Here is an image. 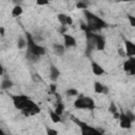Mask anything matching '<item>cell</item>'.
Listing matches in <instances>:
<instances>
[{"mask_svg":"<svg viewBox=\"0 0 135 135\" xmlns=\"http://www.w3.org/2000/svg\"><path fill=\"white\" fill-rule=\"evenodd\" d=\"M22 114L25 115V116H30V115H35V114H38L40 112V108L37 103H35L34 101H32L30 99V101L27 102L26 107L24 109L21 110Z\"/></svg>","mask_w":135,"mask_h":135,"instance_id":"obj_5","label":"cell"},{"mask_svg":"<svg viewBox=\"0 0 135 135\" xmlns=\"http://www.w3.org/2000/svg\"><path fill=\"white\" fill-rule=\"evenodd\" d=\"M17 46H18V49H20V50H23V49L27 47V40L24 39L23 37H19V39H18V41H17Z\"/></svg>","mask_w":135,"mask_h":135,"instance_id":"obj_17","label":"cell"},{"mask_svg":"<svg viewBox=\"0 0 135 135\" xmlns=\"http://www.w3.org/2000/svg\"><path fill=\"white\" fill-rule=\"evenodd\" d=\"M91 66H92V71H93V73H94L95 75H97V76H101V75L104 74V70H103V68H102L100 64H98L97 62L92 61Z\"/></svg>","mask_w":135,"mask_h":135,"instance_id":"obj_11","label":"cell"},{"mask_svg":"<svg viewBox=\"0 0 135 135\" xmlns=\"http://www.w3.org/2000/svg\"><path fill=\"white\" fill-rule=\"evenodd\" d=\"M53 51L57 56H62L65 52V46L64 44H60V43H54L53 44Z\"/></svg>","mask_w":135,"mask_h":135,"instance_id":"obj_12","label":"cell"},{"mask_svg":"<svg viewBox=\"0 0 135 135\" xmlns=\"http://www.w3.org/2000/svg\"><path fill=\"white\" fill-rule=\"evenodd\" d=\"M63 42L65 47H73L76 45V39L69 34H63Z\"/></svg>","mask_w":135,"mask_h":135,"instance_id":"obj_10","label":"cell"},{"mask_svg":"<svg viewBox=\"0 0 135 135\" xmlns=\"http://www.w3.org/2000/svg\"><path fill=\"white\" fill-rule=\"evenodd\" d=\"M119 124H120V128H122V129H130L131 126H132L131 119L127 116V114H126L124 112H120Z\"/></svg>","mask_w":135,"mask_h":135,"instance_id":"obj_8","label":"cell"},{"mask_svg":"<svg viewBox=\"0 0 135 135\" xmlns=\"http://www.w3.org/2000/svg\"><path fill=\"white\" fill-rule=\"evenodd\" d=\"M66 1H69V0H66Z\"/></svg>","mask_w":135,"mask_h":135,"instance_id":"obj_39","label":"cell"},{"mask_svg":"<svg viewBox=\"0 0 135 135\" xmlns=\"http://www.w3.org/2000/svg\"><path fill=\"white\" fill-rule=\"evenodd\" d=\"M46 133L49 135H57L58 132L56 130H53V129H50V128H46Z\"/></svg>","mask_w":135,"mask_h":135,"instance_id":"obj_27","label":"cell"},{"mask_svg":"<svg viewBox=\"0 0 135 135\" xmlns=\"http://www.w3.org/2000/svg\"><path fill=\"white\" fill-rule=\"evenodd\" d=\"M13 1H14L15 3H17V4H19V3L21 2V0H13Z\"/></svg>","mask_w":135,"mask_h":135,"instance_id":"obj_37","label":"cell"},{"mask_svg":"<svg viewBox=\"0 0 135 135\" xmlns=\"http://www.w3.org/2000/svg\"><path fill=\"white\" fill-rule=\"evenodd\" d=\"M66 95L68 96H77L78 91L76 89H69V90H66Z\"/></svg>","mask_w":135,"mask_h":135,"instance_id":"obj_23","label":"cell"},{"mask_svg":"<svg viewBox=\"0 0 135 135\" xmlns=\"http://www.w3.org/2000/svg\"><path fill=\"white\" fill-rule=\"evenodd\" d=\"M66 17H68V15L62 14V13H60V14L57 15V19H58V21L60 22L61 25H68L66 24Z\"/></svg>","mask_w":135,"mask_h":135,"instance_id":"obj_19","label":"cell"},{"mask_svg":"<svg viewBox=\"0 0 135 135\" xmlns=\"http://www.w3.org/2000/svg\"><path fill=\"white\" fill-rule=\"evenodd\" d=\"M123 70L130 75H135V57H129L123 63Z\"/></svg>","mask_w":135,"mask_h":135,"instance_id":"obj_6","label":"cell"},{"mask_svg":"<svg viewBox=\"0 0 135 135\" xmlns=\"http://www.w3.org/2000/svg\"><path fill=\"white\" fill-rule=\"evenodd\" d=\"M12 86H13L12 80H9L8 78H5V79L2 80V82H1V89H2V90H8V89H11Z\"/></svg>","mask_w":135,"mask_h":135,"instance_id":"obj_16","label":"cell"},{"mask_svg":"<svg viewBox=\"0 0 135 135\" xmlns=\"http://www.w3.org/2000/svg\"><path fill=\"white\" fill-rule=\"evenodd\" d=\"M50 117H51V120H52L54 123L61 122V115L57 114L55 111H50Z\"/></svg>","mask_w":135,"mask_h":135,"instance_id":"obj_14","label":"cell"},{"mask_svg":"<svg viewBox=\"0 0 135 135\" xmlns=\"http://www.w3.org/2000/svg\"><path fill=\"white\" fill-rule=\"evenodd\" d=\"M108 93H109V88H108L107 85H104V86H103V91H102V94L107 95Z\"/></svg>","mask_w":135,"mask_h":135,"instance_id":"obj_36","label":"cell"},{"mask_svg":"<svg viewBox=\"0 0 135 135\" xmlns=\"http://www.w3.org/2000/svg\"><path fill=\"white\" fill-rule=\"evenodd\" d=\"M109 111L113 114V113H115L116 111H118V109H117V107H116V104H115V102H111L110 103V107H109Z\"/></svg>","mask_w":135,"mask_h":135,"instance_id":"obj_24","label":"cell"},{"mask_svg":"<svg viewBox=\"0 0 135 135\" xmlns=\"http://www.w3.org/2000/svg\"><path fill=\"white\" fill-rule=\"evenodd\" d=\"M22 13H23V9H22V7H21L19 4H16V5L13 7V9H12V15H13L14 17H18V16H20Z\"/></svg>","mask_w":135,"mask_h":135,"instance_id":"obj_15","label":"cell"},{"mask_svg":"<svg viewBox=\"0 0 135 135\" xmlns=\"http://www.w3.org/2000/svg\"><path fill=\"white\" fill-rule=\"evenodd\" d=\"M32 79H33L34 81H40V80H41V78L39 77L38 74H33V75H32Z\"/></svg>","mask_w":135,"mask_h":135,"instance_id":"obj_30","label":"cell"},{"mask_svg":"<svg viewBox=\"0 0 135 135\" xmlns=\"http://www.w3.org/2000/svg\"><path fill=\"white\" fill-rule=\"evenodd\" d=\"M75 108L77 109H89V110H94L95 109V101L91 97L88 96H80L77 98L74 102Z\"/></svg>","mask_w":135,"mask_h":135,"instance_id":"obj_3","label":"cell"},{"mask_svg":"<svg viewBox=\"0 0 135 135\" xmlns=\"http://www.w3.org/2000/svg\"><path fill=\"white\" fill-rule=\"evenodd\" d=\"M26 58H27L30 61H34V62H36V61H38L39 56H37V55H35V54H33V53L26 51Z\"/></svg>","mask_w":135,"mask_h":135,"instance_id":"obj_21","label":"cell"},{"mask_svg":"<svg viewBox=\"0 0 135 135\" xmlns=\"http://www.w3.org/2000/svg\"><path fill=\"white\" fill-rule=\"evenodd\" d=\"M50 90H51V93L55 94V93H56V85H55V84H51V85H50Z\"/></svg>","mask_w":135,"mask_h":135,"instance_id":"obj_34","label":"cell"},{"mask_svg":"<svg viewBox=\"0 0 135 135\" xmlns=\"http://www.w3.org/2000/svg\"><path fill=\"white\" fill-rule=\"evenodd\" d=\"M128 19H129V22H130V25L135 27V17L132 16V15H128Z\"/></svg>","mask_w":135,"mask_h":135,"instance_id":"obj_25","label":"cell"},{"mask_svg":"<svg viewBox=\"0 0 135 135\" xmlns=\"http://www.w3.org/2000/svg\"><path fill=\"white\" fill-rule=\"evenodd\" d=\"M36 3L38 5H47L50 3L49 0H36Z\"/></svg>","mask_w":135,"mask_h":135,"instance_id":"obj_26","label":"cell"},{"mask_svg":"<svg viewBox=\"0 0 135 135\" xmlns=\"http://www.w3.org/2000/svg\"><path fill=\"white\" fill-rule=\"evenodd\" d=\"M118 54H119L121 57H127L126 50H123V49H118Z\"/></svg>","mask_w":135,"mask_h":135,"instance_id":"obj_29","label":"cell"},{"mask_svg":"<svg viewBox=\"0 0 135 135\" xmlns=\"http://www.w3.org/2000/svg\"><path fill=\"white\" fill-rule=\"evenodd\" d=\"M54 111H55L57 114L62 115V114H63V111H64V105H63V103L60 102V101H58V103H57V105H56V108H55Z\"/></svg>","mask_w":135,"mask_h":135,"instance_id":"obj_20","label":"cell"},{"mask_svg":"<svg viewBox=\"0 0 135 135\" xmlns=\"http://www.w3.org/2000/svg\"><path fill=\"white\" fill-rule=\"evenodd\" d=\"M76 7L80 8V9H86L88 8V4L84 3V1H78L77 4H76Z\"/></svg>","mask_w":135,"mask_h":135,"instance_id":"obj_22","label":"cell"},{"mask_svg":"<svg viewBox=\"0 0 135 135\" xmlns=\"http://www.w3.org/2000/svg\"><path fill=\"white\" fill-rule=\"evenodd\" d=\"M66 24H68V25H72V24H73V19H72L71 16H68V17H66Z\"/></svg>","mask_w":135,"mask_h":135,"instance_id":"obj_31","label":"cell"},{"mask_svg":"<svg viewBox=\"0 0 135 135\" xmlns=\"http://www.w3.org/2000/svg\"><path fill=\"white\" fill-rule=\"evenodd\" d=\"M126 114H127V116L131 119V121H132V122H133V121H135V115H134L133 113H131V112H127Z\"/></svg>","mask_w":135,"mask_h":135,"instance_id":"obj_28","label":"cell"},{"mask_svg":"<svg viewBox=\"0 0 135 135\" xmlns=\"http://www.w3.org/2000/svg\"><path fill=\"white\" fill-rule=\"evenodd\" d=\"M49 1H50V2H51V1H53V0H49Z\"/></svg>","mask_w":135,"mask_h":135,"instance_id":"obj_38","label":"cell"},{"mask_svg":"<svg viewBox=\"0 0 135 135\" xmlns=\"http://www.w3.org/2000/svg\"><path fill=\"white\" fill-rule=\"evenodd\" d=\"M124 47L128 57H135V43L130 40H124Z\"/></svg>","mask_w":135,"mask_h":135,"instance_id":"obj_9","label":"cell"},{"mask_svg":"<svg viewBox=\"0 0 135 135\" xmlns=\"http://www.w3.org/2000/svg\"><path fill=\"white\" fill-rule=\"evenodd\" d=\"M0 35H1V37H4V35H5V30L3 26L0 27Z\"/></svg>","mask_w":135,"mask_h":135,"instance_id":"obj_35","label":"cell"},{"mask_svg":"<svg viewBox=\"0 0 135 135\" xmlns=\"http://www.w3.org/2000/svg\"><path fill=\"white\" fill-rule=\"evenodd\" d=\"M59 75H60L59 70H58L55 65H51V66H50V79H51L52 81H56V80L58 79Z\"/></svg>","mask_w":135,"mask_h":135,"instance_id":"obj_13","label":"cell"},{"mask_svg":"<svg viewBox=\"0 0 135 135\" xmlns=\"http://www.w3.org/2000/svg\"><path fill=\"white\" fill-rule=\"evenodd\" d=\"M11 98H12V101L15 105V108L19 109V110H22L26 107L27 102L30 101V98L25 95H11Z\"/></svg>","mask_w":135,"mask_h":135,"instance_id":"obj_4","label":"cell"},{"mask_svg":"<svg viewBox=\"0 0 135 135\" xmlns=\"http://www.w3.org/2000/svg\"><path fill=\"white\" fill-rule=\"evenodd\" d=\"M119 117H120V112L116 111L115 113H113V118L114 119H119Z\"/></svg>","mask_w":135,"mask_h":135,"instance_id":"obj_33","label":"cell"},{"mask_svg":"<svg viewBox=\"0 0 135 135\" xmlns=\"http://www.w3.org/2000/svg\"><path fill=\"white\" fill-rule=\"evenodd\" d=\"M84 16H85V19L88 21L86 25L89 27V31H91V32L99 31V30L107 26V23L101 18L97 17L96 15H94L93 13H90L86 9H84Z\"/></svg>","mask_w":135,"mask_h":135,"instance_id":"obj_1","label":"cell"},{"mask_svg":"<svg viewBox=\"0 0 135 135\" xmlns=\"http://www.w3.org/2000/svg\"><path fill=\"white\" fill-rule=\"evenodd\" d=\"M93 37H94V40H95L96 49L98 51H103L104 47H105V39H104V37L101 36V35L95 34V33H93Z\"/></svg>","mask_w":135,"mask_h":135,"instance_id":"obj_7","label":"cell"},{"mask_svg":"<svg viewBox=\"0 0 135 135\" xmlns=\"http://www.w3.org/2000/svg\"><path fill=\"white\" fill-rule=\"evenodd\" d=\"M103 86H104V84H102V83H101V82H99V81H96V82L94 83V91H95V93L102 94Z\"/></svg>","mask_w":135,"mask_h":135,"instance_id":"obj_18","label":"cell"},{"mask_svg":"<svg viewBox=\"0 0 135 135\" xmlns=\"http://www.w3.org/2000/svg\"><path fill=\"white\" fill-rule=\"evenodd\" d=\"M26 40H27V51H28V52H31V53H33V54L39 56V57H40L41 55H44V54H45V49H44L43 46L37 44V43L33 40L31 34H28V33L26 34Z\"/></svg>","mask_w":135,"mask_h":135,"instance_id":"obj_2","label":"cell"},{"mask_svg":"<svg viewBox=\"0 0 135 135\" xmlns=\"http://www.w3.org/2000/svg\"><path fill=\"white\" fill-rule=\"evenodd\" d=\"M65 31H66V25H61V27L59 28V33L60 34H65Z\"/></svg>","mask_w":135,"mask_h":135,"instance_id":"obj_32","label":"cell"}]
</instances>
